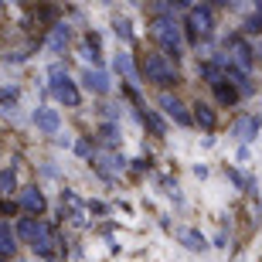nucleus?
Masks as SVG:
<instances>
[{
    "label": "nucleus",
    "instance_id": "f3484780",
    "mask_svg": "<svg viewBox=\"0 0 262 262\" xmlns=\"http://www.w3.org/2000/svg\"><path fill=\"white\" fill-rule=\"evenodd\" d=\"M116 34H119L123 41H129V38H133V31H129V20H116Z\"/></svg>",
    "mask_w": 262,
    "mask_h": 262
},
{
    "label": "nucleus",
    "instance_id": "f03ea898",
    "mask_svg": "<svg viewBox=\"0 0 262 262\" xmlns=\"http://www.w3.org/2000/svg\"><path fill=\"white\" fill-rule=\"evenodd\" d=\"M143 75L146 82H157V85H174L177 82V72L167 55H143Z\"/></svg>",
    "mask_w": 262,
    "mask_h": 262
},
{
    "label": "nucleus",
    "instance_id": "0eeeda50",
    "mask_svg": "<svg viewBox=\"0 0 262 262\" xmlns=\"http://www.w3.org/2000/svg\"><path fill=\"white\" fill-rule=\"evenodd\" d=\"M82 82H85L92 92H99V96H102V92H109V78L102 75L99 68H85V72H82Z\"/></svg>",
    "mask_w": 262,
    "mask_h": 262
},
{
    "label": "nucleus",
    "instance_id": "39448f33",
    "mask_svg": "<svg viewBox=\"0 0 262 262\" xmlns=\"http://www.w3.org/2000/svg\"><path fill=\"white\" fill-rule=\"evenodd\" d=\"M211 24H214L211 7H191L187 10V31H191V38H204L211 31Z\"/></svg>",
    "mask_w": 262,
    "mask_h": 262
},
{
    "label": "nucleus",
    "instance_id": "4468645a",
    "mask_svg": "<svg viewBox=\"0 0 262 262\" xmlns=\"http://www.w3.org/2000/svg\"><path fill=\"white\" fill-rule=\"evenodd\" d=\"M194 119L201 123L204 129H211V126H214V113H211V106H204V102H198V106H194Z\"/></svg>",
    "mask_w": 262,
    "mask_h": 262
},
{
    "label": "nucleus",
    "instance_id": "20e7f679",
    "mask_svg": "<svg viewBox=\"0 0 262 262\" xmlns=\"http://www.w3.org/2000/svg\"><path fill=\"white\" fill-rule=\"evenodd\" d=\"M150 34H154V41L167 51V55H174V58L181 55V31H177L174 20L157 17V20H154V28H150Z\"/></svg>",
    "mask_w": 262,
    "mask_h": 262
},
{
    "label": "nucleus",
    "instance_id": "6e6552de",
    "mask_svg": "<svg viewBox=\"0 0 262 262\" xmlns=\"http://www.w3.org/2000/svg\"><path fill=\"white\" fill-rule=\"evenodd\" d=\"M20 204H24V211L41 214V211H45V194H41L38 187H28V191L20 194Z\"/></svg>",
    "mask_w": 262,
    "mask_h": 262
},
{
    "label": "nucleus",
    "instance_id": "423d86ee",
    "mask_svg": "<svg viewBox=\"0 0 262 262\" xmlns=\"http://www.w3.org/2000/svg\"><path fill=\"white\" fill-rule=\"evenodd\" d=\"M160 106H164V113L170 119H174V123H181V126H187V123H191V116H187V109L181 106V102H177L174 96H160Z\"/></svg>",
    "mask_w": 262,
    "mask_h": 262
},
{
    "label": "nucleus",
    "instance_id": "1a4fd4ad",
    "mask_svg": "<svg viewBox=\"0 0 262 262\" xmlns=\"http://www.w3.org/2000/svg\"><path fill=\"white\" fill-rule=\"evenodd\" d=\"M34 126L45 129V133H58V113L55 109H38L34 113Z\"/></svg>",
    "mask_w": 262,
    "mask_h": 262
},
{
    "label": "nucleus",
    "instance_id": "7ed1b4c3",
    "mask_svg": "<svg viewBox=\"0 0 262 262\" xmlns=\"http://www.w3.org/2000/svg\"><path fill=\"white\" fill-rule=\"evenodd\" d=\"M48 78H51V92L58 96V102H65V106H72V109H75L78 102H82V96H78L75 82L68 78V72H65V68H61V65H51Z\"/></svg>",
    "mask_w": 262,
    "mask_h": 262
},
{
    "label": "nucleus",
    "instance_id": "a211bd4d",
    "mask_svg": "<svg viewBox=\"0 0 262 262\" xmlns=\"http://www.w3.org/2000/svg\"><path fill=\"white\" fill-rule=\"evenodd\" d=\"M14 99H17V89H4L0 92V102H14Z\"/></svg>",
    "mask_w": 262,
    "mask_h": 262
},
{
    "label": "nucleus",
    "instance_id": "f8f14e48",
    "mask_svg": "<svg viewBox=\"0 0 262 262\" xmlns=\"http://www.w3.org/2000/svg\"><path fill=\"white\" fill-rule=\"evenodd\" d=\"M10 191H17V170L14 167L0 170V194H10Z\"/></svg>",
    "mask_w": 262,
    "mask_h": 262
},
{
    "label": "nucleus",
    "instance_id": "2eb2a0df",
    "mask_svg": "<svg viewBox=\"0 0 262 262\" xmlns=\"http://www.w3.org/2000/svg\"><path fill=\"white\" fill-rule=\"evenodd\" d=\"M181 238H184V242H187V249H194V252H201V249H204V238H201L198 232H184Z\"/></svg>",
    "mask_w": 262,
    "mask_h": 262
},
{
    "label": "nucleus",
    "instance_id": "dca6fc26",
    "mask_svg": "<svg viewBox=\"0 0 262 262\" xmlns=\"http://www.w3.org/2000/svg\"><path fill=\"white\" fill-rule=\"evenodd\" d=\"M65 41H68V28H65V24H58V28H55V34H51V48H61Z\"/></svg>",
    "mask_w": 262,
    "mask_h": 262
},
{
    "label": "nucleus",
    "instance_id": "f257e3e1",
    "mask_svg": "<svg viewBox=\"0 0 262 262\" xmlns=\"http://www.w3.org/2000/svg\"><path fill=\"white\" fill-rule=\"evenodd\" d=\"M17 232L31 242L34 255H51L55 252V238H51V228L45 222H38V218H20Z\"/></svg>",
    "mask_w": 262,
    "mask_h": 262
},
{
    "label": "nucleus",
    "instance_id": "ddd939ff",
    "mask_svg": "<svg viewBox=\"0 0 262 262\" xmlns=\"http://www.w3.org/2000/svg\"><path fill=\"white\" fill-rule=\"evenodd\" d=\"M14 252V232H10L7 222H0V255H10Z\"/></svg>",
    "mask_w": 262,
    "mask_h": 262
},
{
    "label": "nucleus",
    "instance_id": "9b49d317",
    "mask_svg": "<svg viewBox=\"0 0 262 262\" xmlns=\"http://www.w3.org/2000/svg\"><path fill=\"white\" fill-rule=\"evenodd\" d=\"M214 92H218V102H222V106H232L235 99H238V89H235V85H225V78H218V82H214Z\"/></svg>",
    "mask_w": 262,
    "mask_h": 262
},
{
    "label": "nucleus",
    "instance_id": "9d476101",
    "mask_svg": "<svg viewBox=\"0 0 262 262\" xmlns=\"http://www.w3.org/2000/svg\"><path fill=\"white\" fill-rule=\"evenodd\" d=\"M232 133L238 136V140H252V136L259 133V119H255V116H242V119L232 126Z\"/></svg>",
    "mask_w": 262,
    "mask_h": 262
}]
</instances>
